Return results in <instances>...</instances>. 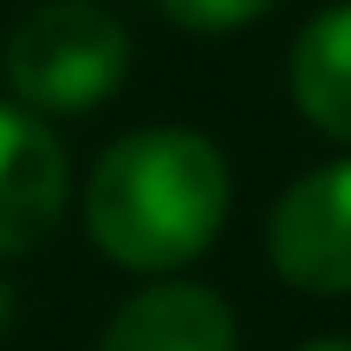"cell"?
<instances>
[{"mask_svg":"<svg viewBox=\"0 0 351 351\" xmlns=\"http://www.w3.org/2000/svg\"><path fill=\"white\" fill-rule=\"evenodd\" d=\"M234 163L195 124H137L111 137L78 189V221L98 261L137 280H169L221 241Z\"/></svg>","mask_w":351,"mask_h":351,"instance_id":"1","label":"cell"},{"mask_svg":"<svg viewBox=\"0 0 351 351\" xmlns=\"http://www.w3.org/2000/svg\"><path fill=\"white\" fill-rule=\"evenodd\" d=\"M130 26L104 0H39L0 33V85L39 117H85L130 78Z\"/></svg>","mask_w":351,"mask_h":351,"instance_id":"2","label":"cell"},{"mask_svg":"<svg viewBox=\"0 0 351 351\" xmlns=\"http://www.w3.org/2000/svg\"><path fill=\"white\" fill-rule=\"evenodd\" d=\"M261 254L280 287L306 300H351V150L274 195Z\"/></svg>","mask_w":351,"mask_h":351,"instance_id":"3","label":"cell"},{"mask_svg":"<svg viewBox=\"0 0 351 351\" xmlns=\"http://www.w3.org/2000/svg\"><path fill=\"white\" fill-rule=\"evenodd\" d=\"M72 208V150L52 117L0 98V267L39 254Z\"/></svg>","mask_w":351,"mask_h":351,"instance_id":"4","label":"cell"},{"mask_svg":"<svg viewBox=\"0 0 351 351\" xmlns=\"http://www.w3.org/2000/svg\"><path fill=\"white\" fill-rule=\"evenodd\" d=\"M98 351H241V319L215 287L169 274L111 306Z\"/></svg>","mask_w":351,"mask_h":351,"instance_id":"5","label":"cell"},{"mask_svg":"<svg viewBox=\"0 0 351 351\" xmlns=\"http://www.w3.org/2000/svg\"><path fill=\"white\" fill-rule=\"evenodd\" d=\"M287 98L326 143L351 150V0H332L287 46Z\"/></svg>","mask_w":351,"mask_h":351,"instance_id":"6","label":"cell"},{"mask_svg":"<svg viewBox=\"0 0 351 351\" xmlns=\"http://www.w3.org/2000/svg\"><path fill=\"white\" fill-rule=\"evenodd\" d=\"M150 7L189 39H234L247 26H261L280 0H150Z\"/></svg>","mask_w":351,"mask_h":351,"instance_id":"7","label":"cell"},{"mask_svg":"<svg viewBox=\"0 0 351 351\" xmlns=\"http://www.w3.org/2000/svg\"><path fill=\"white\" fill-rule=\"evenodd\" d=\"M13 319H20V293H13V280L0 274V339L13 332Z\"/></svg>","mask_w":351,"mask_h":351,"instance_id":"8","label":"cell"},{"mask_svg":"<svg viewBox=\"0 0 351 351\" xmlns=\"http://www.w3.org/2000/svg\"><path fill=\"white\" fill-rule=\"evenodd\" d=\"M293 351H351L345 332H326V339H306V345H293Z\"/></svg>","mask_w":351,"mask_h":351,"instance_id":"9","label":"cell"}]
</instances>
